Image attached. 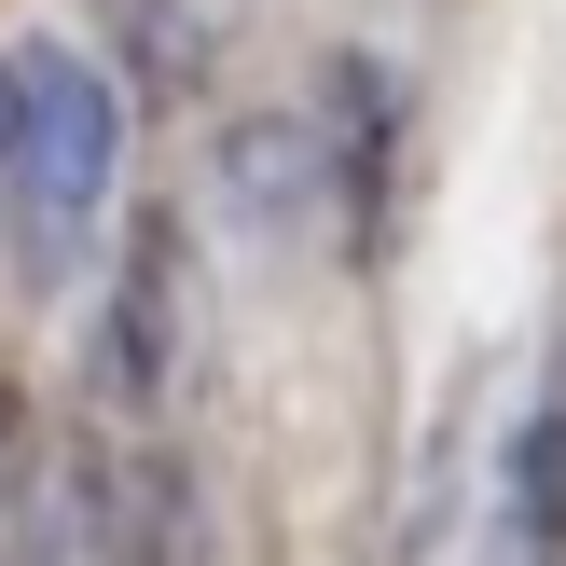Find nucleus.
Here are the masks:
<instances>
[{
  "instance_id": "nucleus-3",
  "label": "nucleus",
  "mask_w": 566,
  "mask_h": 566,
  "mask_svg": "<svg viewBox=\"0 0 566 566\" xmlns=\"http://www.w3.org/2000/svg\"><path fill=\"white\" fill-rule=\"evenodd\" d=\"M0 111H14V70H0Z\"/></svg>"
},
{
  "instance_id": "nucleus-2",
  "label": "nucleus",
  "mask_w": 566,
  "mask_h": 566,
  "mask_svg": "<svg viewBox=\"0 0 566 566\" xmlns=\"http://www.w3.org/2000/svg\"><path fill=\"white\" fill-rule=\"evenodd\" d=\"M14 457H28V415H14V387H0V539H14Z\"/></svg>"
},
{
  "instance_id": "nucleus-1",
  "label": "nucleus",
  "mask_w": 566,
  "mask_h": 566,
  "mask_svg": "<svg viewBox=\"0 0 566 566\" xmlns=\"http://www.w3.org/2000/svg\"><path fill=\"white\" fill-rule=\"evenodd\" d=\"M111 193H125V97L83 42H28L14 55V111H0V208H14L28 276H83Z\"/></svg>"
}]
</instances>
